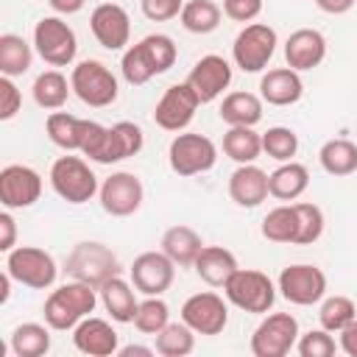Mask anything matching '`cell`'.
Here are the masks:
<instances>
[{"instance_id":"obj_1","label":"cell","mask_w":357,"mask_h":357,"mask_svg":"<svg viewBox=\"0 0 357 357\" xmlns=\"http://www.w3.org/2000/svg\"><path fill=\"white\" fill-rule=\"evenodd\" d=\"M145 145L142 128L131 120H120L114 126H100L95 120H84L81 131V153L98 165H114L128 156H137Z\"/></svg>"},{"instance_id":"obj_2","label":"cell","mask_w":357,"mask_h":357,"mask_svg":"<svg viewBox=\"0 0 357 357\" xmlns=\"http://www.w3.org/2000/svg\"><path fill=\"white\" fill-rule=\"evenodd\" d=\"M178 59V47L167 33H148L128 45L120 59V73L131 86L148 84L153 75L167 73Z\"/></svg>"},{"instance_id":"obj_3","label":"cell","mask_w":357,"mask_h":357,"mask_svg":"<svg viewBox=\"0 0 357 357\" xmlns=\"http://www.w3.org/2000/svg\"><path fill=\"white\" fill-rule=\"evenodd\" d=\"M98 301H100L98 287L78 282V279H70L67 284L50 290V296L45 298V307H42V315H45V324L50 329L67 332V329H75V324L81 318L95 312Z\"/></svg>"},{"instance_id":"obj_4","label":"cell","mask_w":357,"mask_h":357,"mask_svg":"<svg viewBox=\"0 0 357 357\" xmlns=\"http://www.w3.org/2000/svg\"><path fill=\"white\" fill-rule=\"evenodd\" d=\"M64 273L70 279L86 282L92 287H100L103 282H109L112 276L120 273V262H117V254L106 243L84 240V243H75L73 251L67 254Z\"/></svg>"},{"instance_id":"obj_5","label":"cell","mask_w":357,"mask_h":357,"mask_svg":"<svg viewBox=\"0 0 357 357\" xmlns=\"http://www.w3.org/2000/svg\"><path fill=\"white\" fill-rule=\"evenodd\" d=\"M223 296L229 304H234L243 312L265 315L276 301V284L268 273L254 268H237L229 282L223 284Z\"/></svg>"},{"instance_id":"obj_6","label":"cell","mask_w":357,"mask_h":357,"mask_svg":"<svg viewBox=\"0 0 357 357\" xmlns=\"http://www.w3.org/2000/svg\"><path fill=\"white\" fill-rule=\"evenodd\" d=\"M50 187L67 204H86L100 190L89 162L81 156H73L70 151L50 165Z\"/></svg>"},{"instance_id":"obj_7","label":"cell","mask_w":357,"mask_h":357,"mask_svg":"<svg viewBox=\"0 0 357 357\" xmlns=\"http://www.w3.org/2000/svg\"><path fill=\"white\" fill-rule=\"evenodd\" d=\"M70 84H73V95L92 106V109H106L117 100L120 95V86H117V78L114 73L98 61V59H84L73 67L70 73Z\"/></svg>"},{"instance_id":"obj_8","label":"cell","mask_w":357,"mask_h":357,"mask_svg":"<svg viewBox=\"0 0 357 357\" xmlns=\"http://www.w3.org/2000/svg\"><path fill=\"white\" fill-rule=\"evenodd\" d=\"M167 162H170V170L181 178H190V176H198V173H206L215 167L218 162V145L206 137V134H192V131H178L173 139H170V148H167Z\"/></svg>"},{"instance_id":"obj_9","label":"cell","mask_w":357,"mask_h":357,"mask_svg":"<svg viewBox=\"0 0 357 357\" xmlns=\"http://www.w3.org/2000/svg\"><path fill=\"white\" fill-rule=\"evenodd\" d=\"M33 50L50 67H70L78 53L75 31L61 17H42L33 25Z\"/></svg>"},{"instance_id":"obj_10","label":"cell","mask_w":357,"mask_h":357,"mask_svg":"<svg viewBox=\"0 0 357 357\" xmlns=\"http://www.w3.org/2000/svg\"><path fill=\"white\" fill-rule=\"evenodd\" d=\"M6 271L11 273L14 282L31 287V290H47L53 287L59 268L56 259L36 245H17L6 254Z\"/></svg>"},{"instance_id":"obj_11","label":"cell","mask_w":357,"mask_h":357,"mask_svg":"<svg viewBox=\"0 0 357 357\" xmlns=\"http://www.w3.org/2000/svg\"><path fill=\"white\" fill-rule=\"evenodd\" d=\"M276 31L268 22H248L231 45V59L243 73H262L276 53Z\"/></svg>"},{"instance_id":"obj_12","label":"cell","mask_w":357,"mask_h":357,"mask_svg":"<svg viewBox=\"0 0 357 357\" xmlns=\"http://www.w3.org/2000/svg\"><path fill=\"white\" fill-rule=\"evenodd\" d=\"M298 321L290 312H271L259 321L251 335L254 357H284L298 343Z\"/></svg>"},{"instance_id":"obj_13","label":"cell","mask_w":357,"mask_h":357,"mask_svg":"<svg viewBox=\"0 0 357 357\" xmlns=\"http://www.w3.org/2000/svg\"><path fill=\"white\" fill-rule=\"evenodd\" d=\"M276 290L282 293V298H287L296 307H312L326 296V273L318 265L296 262L282 268L276 279Z\"/></svg>"},{"instance_id":"obj_14","label":"cell","mask_w":357,"mask_h":357,"mask_svg":"<svg viewBox=\"0 0 357 357\" xmlns=\"http://www.w3.org/2000/svg\"><path fill=\"white\" fill-rule=\"evenodd\" d=\"M100 206L106 215L112 218H128L142 206L145 198V187L139 181V176L128 173V170H117L109 178H103L100 190H98Z\"/></svg>"},{"instance_id":"obj_15","label":"cell","mask_w":357,"mask_h":357,"mask_svg":"<svg viewBox=\"0 0 357 357\" xmlns=\"http://www.w3.org/2000/svg\"><path fill=\"white\" fill-rule=\"evenodd\" d=\"M176 268L178 265L165 251H142L139 257H134L128 276H131V284L137 287V293L162 296L170 290V284L176 279Z\"/></svg>"},{"instance_id":"obj_16","label":"cell","mask_w":357,"mask_h":357,"mask_svg":"<svg viewBox=\"0 0 357 357\" xmlns=\"http://www.w3.org/2000/svg\"><path fill=\"white\" fill-rule=\"evenodd\" d=\"M181 321L195 335H220L229 324V304L223 301V296L212 290L192 293L181 304Z\"/></svg>"},{"instance_id":"obj_17","label":"cell","mask_w":357,"mask_h":357,"mask_svg":"<svg viewBox=\"0 0 357 357\" xmlns=\"http://www.w3.org/2000/svg\"><path fill=\"white\" fill-rule=\"evenodd\" d=\"M198 106H201V100H198V95L192 92V86L187 81L184 84H170L153 106V123L165 131H184L192 123Z\"/></svg>"},{"instance_id":"obj_18","label":"cell","mask_w":357,"mask_h":357,"mask_svg":"<svg viewBox=\"0 0 357 357\" xmlns=\"http://www.w3.org/2000/svg\"><path fill=\"white\" fill-rule=\"evenodd\" d=\"M42 195V176L28 165H6L0 170V201L6 209H28Z\"/></svg>"},{"instance_id":"obj_19","label":"cell","mask_w":357,"mask_h":357,"mask_svg":"<svg viewBox=\"0 0 357 357\" xmlns=\"http://www.w3.org/2000/svg\"><path fill=\"white\" fill-rule=\"evenodd\" d=\"M89 28H92V36L98 39V45L106 50H126L128 39H131V20L120 3L95 6L89 14Z\"/></svg>"},{"instance_id":"obj_20","label":"cell","mask_w":357,"mask_h":357,"mask_svg":"<svg viewBox=\"0 0 357 357\" xmlns=\"http://www.w3.org/2000/svg\"><path fill=\"white\" fill-rule=\"evenodd\" d=\"M187 84L192 86V92L198 95L201 103H212L215 98L223 95V89H229L231 64L218 53H206L192 64V70L187 75Z\"/></svg>"},{"instance_id":"obj_21","label":"cell","mask_w":357,"mask_h":357,"mask_svg":"<svg viewBox=\"0 0 357 357\" xmlns=\"http://www.w3.org/2000/svg\"><path fill=\"white\" fill-rule=\"evenodd\" d=\"M73 346L89 357H112L120 349V335L114 332V326L109 321L86 315L73 329Z\"/></svg>"},{"instance_id":"obj_22","label":"cell","mask_w":357,"mask_h":357,"mask_svg":"<svg viewBox=\"0 0 357 357\" xmlns=\"http://www.w3.org/2000/svg\"><path fill=\"white\" fill-rule=\"evenodd\" d=\"M326 59V39L315 28H298L284 42V61L296 73L315 70Z\"/></svg>"},{"instance_id":"obj_23","label":"cell","mask_w":357,"mask_h":357,"mask_svg":"<svg viewBox=\"0 0 357 357\" xmlns=\"http://www.w3.org/2000/svg\"><path fill=\"white\" fill-rule=\"evenodd\" d=\"M268 195H271V190H268V173L262 167H257L254 162L251 165H237V170L229 176V198L237 206L254 209Z\"/></svg>"},{"instance_id":"obj_24","label":"cell","mask_w":357,"mask_h":357,"mask_svg":"<svg viewBox=\"0 0 357 357\" xmlns=\"http://www.w3.org/2000/svg\"><path fill=\"white\" fill-rule=\"evenodd\" d=\"M304 95V81L293 67H273L259 78V98L271 106H293Z\"/></svg>"},{"instance_id":"obj_25","label":"cell","mask_w":357,"mask_h":357,"mask_svg":"<svg viewBox=\"0 0 357 357\" xmlns=\"http://www.w3.org/2000/svg\"><path fill=\"white\" fill-rule=\"evenodd\" d=\"M98 296H100V304L112 315L114 324H134L139 301H137V287L131 282H126L117 273V276H112L109 282H103L98 287Z\"/></svg>"},{"instance_id":"obj_26","label":"cell","mask_w":357,"mask_h":357,"mask_svg":"<svg viewBox=\"0 0 357 357\" xmlns=\"http://www.w3.org/2000/svg\"><path fill=\"white\" fill-rule=\"evenodd\" d=\"M192 268H195L198 279L206 282L209 287H223V284L229 282V276H231L240 265H237V257H234L229 248H223V245H204V248L198 251Z\"/></svg>"},{"instance_id":"obj_27","label":"cell","mask_w":357,"mask_h":357,"mask_svg":"<svg viewBox=\"0 0 357 357\" xmlns=\"http://www.w3.org/2000/svg\"><path fill=\"white\" fill-rule=\"evenodd\" d=\"M310 187V170L301 162H282L273 173H268V190L279 201H296Z\"/></svg>"},{"instance_id":"obj_28","label":"cell","mask_w":357,"mask_h":357,"mask_svg":"<svg viewBox=\"0 0 357 357\" xmlns=\"http://www.w3.org/2000/svg\"><path fill=\"white\" fill-rule=\"evenodd\" d=\"M204 248V240L201 234L192 229V226H170L165 234H162V251L178 265V268H192L198 251Z\"/></svg>"},{"instance_id":"obj_29","label":"cell","mask_w":357,"mask_h":357,"mask_svg":"<svg viewBox=\"0 0 357 357\" xmlns=\"http://www.w3.org/2000/svg\"><path fill=\"white\" fill-rule=\"evenodd\" d=\"M262 98L254 92H229L220 103V120L226 126H257L262 120Z\"/></svg>"},{"instance_id":"obj_30","label":"cell","mask_w":357,"mask_h":357,"mask_svg":"<svg viewBox=\"0 0 357 357\" xmlns=\"http://www.w3.org/2000/svg\"><path fill=\"white\" fill-rule=\"evenodd\" d=\"M223 153L237 165H251L262 153V134H257L254 126H229L223 134Z\"/></svg>"},{"instance_id":"obj_31","label":"cell","mask_w":357,"mask_h":357,"mask_svg":"<svg viewBox=\"0 0 357 357\" xmlns=\"http://www.w3.org/2000/svg\"><path fill=\"white\" fill-rule=\"evenodd\" d=\"M70 92H73V84L59 70L39 73L33 78V86H31V95H33L36 106H42V109H61L67 103Z\"/></svg>"},{"instance_id":"obj_32","label":"cell","mask_w":357,"mask_h":357,"mask_svg":"<svg viewBox=\"0 0 357 357\" xmlns=\"http://www.w3.org/2000/svg\"><path fill=\"white\" fill-rule=\"evenodd\" d=\"M45 131H47V139L61 148V151H81V131H84V117H75V114H67V112H50L47 120H45Z\"/></svg>"},{"instance_id":"obj_33","label":"cell","mask_w":357,"mask_h":357,"mask_svg":"<svg viewBox=\"0 0 357 357\" xmlns=\"http://www.w3.org/2000/svg\"><path fill=\"white\" fill-rule=\"evenodd\" d=\"M11 351L14 357H42L50 351V326L47 324H20L11 332Z\"/></svg>"},{"instance_id":"obj_34","label":"cell","mask_w":357,"mask_h":357,"mask_svg":"<svg viewBox=\"0 0 357 357\" xmlns=\"http://www.w3.org/2000/svg\"><path fill=\"white\" fill-rule=\"evenodd\" d=\"M318 162L329 176H351L357 170V145L351 139H326L318 151Z\"/></svg>"},{"instance_id":"obj_35","label":"cell","mask_w":357,"mask_h":357,"mask_svg":"<svg viewBox=\"0 0 357 357\" xmlns=\"http://www.w3.org/2000/svg\"><path fill=\"white\" fill-rule=\"evenodd\" d=\"M33 64V45H28L20 33H3L0 36V73L8 78H17L28 73Z\"/></svg>"},{"instance_id":"obj_36","label":"cell","mask_w":357,"mask_h":357,"mask_svg":"<svg viewBox=\"0 0 357 357\" xmlns=\"http://www.w3.org/2000/svg\"><path fill=\"white\" fill-rule=\"evenodd\" d=\"M262 237L268 243H293L298 237V215L293 204H282L273 206L265 218H262Z\"/></svg>"},{"instance_id":"obj_37","label":"cell","mask_w":357,"mask_h":357,"mask_svg":"<svg viewBox=\"0 0 357 357\" xmlns=\"http://www.w3.org/2000/svg\"><path fill=\"white\" fill-rule=\"evenodd\" d=\"M354 318H357V304H354L349 296L335 293V296H324V298H321L318 321H321V326L329 329L332 335H335V332L340 335Z\"/></svg>"},{"instance_id":"obj_38","label":"cell","mask_w":357,"mask_h":357,"mask_svg":"<svg viewBox=\"0 0 357 357\" xmlns=\"http://www.w3.org/2000/svg\"><path fill=\"white\" fill-rule=\"evenodd\" d=\"M178 20L190 33H212L220 25V6L212 0H187Z\"/></svg>"},{"instance_id":"obj_39","label":"cell","mask_w":357,"mask_h":357,"mask_svg":"<svg viewBox=\"0 0 357 357\" xmlns=\"http://www.w3.org/2000/svg\"><path fill=\"white\" fill-rule=\"evenodd\" d=\"M156 354L162 357H187L192 354L195 349V332L184 324V321H176V324H167L159 335H156Z\"/></svg>"},{"instance_id":"obj_40","label":"cell","mask_w":357,"mask_h":357,"mask_svg":"<svg viewBox=\"0 0 357 357\" xmlns=\"http://www.w3.org/2000/svg\"><path fill=\"white\" fill-rule=\"evenodd\" d=\"M170 324V307L162 301V296H145L137 307V315H134V326L142 332V335H159L165 326Z\"/></svg>"},{"instance_id":"obj_41","label":"cell","mask_w":357,"mask_h":357,"mask_svg":"<svg viewBox=\"0 0 357 357\" xmlns=\"http://www.w3.org/2000/svg\"><path fill=\"white\" fill-rule=\"evenodd\" d=\"M298 151V134L287 126H271L262 134V153H268L276 162H290Z\"/></svg>"},{"instance_id":"obj_42","label":"cell","mask_w":357,"mask_h":357,"mask_svg":"<svg viewBox=\"0 0 357 357\" xmlns=\"http://www.w3.org/2000/svg\"><path fill=\"white\" fill-rule=\"evenodd\" d=\"M296 206V215H298V237H296V245H310L315 243L321 234H324V209L318 204H307V201H298L293 204Z\"/></svg>"},{"instance_id":"obj_43","label":"cell","mask_w":357,"mask_h":357,"mask_svg":"<svg viewBox=\"0 0 357 357\" xmlns=\"http://www.w3.org/2000/svg\"><path fill=\"white\" fill-rule=\"evenodd\" d=\"M337 349H340V343H335L332 332L324 329V326L298 335V343H296V351L301 357H332Z\"/></svg>"},{"instance_id":"obj_44","label":"cell","mask_w":357,"mask_h":357,"mask_svg":"<svg viewBox=\"0 0 357 357\" xmlns=\"http://www.w3.org/2000/svg\"><path fill=\"white\" fill-rule=\"evenodd\" d=\"M187 0H139V8L145 14V20L151 22H167L173 17L181 14Z\"/></svg>"},{"instance_id":"obj_45","label":"cell","mask_w":357,"mask_h":357,"mask_svg":"<svg viewBox=\"0 0 357 357\" xmlns=\"http://www.w3.org/2000/svg\"><path fill=\"white\" fill-rule=\"evenodd\" d=\"M22 109V92L17 89L14 78L0 75V120H11Z\"/></svg>"},{"instance_id":"obj_46","label":"cell","mask_w":357,"mask_h":357,"mask_svg":"<svg viewBox=\"0 0 357 357\" xmlns=\"http://www.w3.org/2000/svg\"><path fill=\"white\" fill-rule=\"evenodd\" d=\"M223 14L234 22H254L262 14V0H223Z\"/></svg>"},{"instance_id":"obj_47","label":"cell","mask_w":357,"mask_h":357,"mask_svg":"<svg viewBox=\"0 0 357 357\" xmlns=\"http://www.w3.org/2000/svg\"><path fill=\"white\" fill-rule=\"evenodd\" d=\"M17 245V223L11 218V212H0V251H11Z\"/></svg>"},{"instance_id":"obj_48","label":"cell","mask_w":357,"mask_h":357,"mask_svg":"<svg viewBox=\"0 0 357 357\" xmlns=\"http://www.w3.org/2000/svg\"><path fill=\"white\" fill-rule=\"evenodd\" d=\"M340 349H343L349 357H357V318L340 332Z\"/></svg>"},{"instance_id":"obj_49","label":"cell","mask_w":357,"mask_h":357,"mask_svg":"<svg viewBox=\"0 0 357 357\" xmlns=\"http://www.w3.org/2000/svg\"><path fill=\"white\" fill-rule=\"evenodd\" d=\"M354 3L357 0H315V6L326 14H346V11L354 8Z\"/></svg>"},{"instance_id":"obj_50","label":"cell","mask_w":357,"mask_h":357,"mask_svg":"<svg viewBox=\"0 0 357 357\" xmlns=\"http://www.w3.org/2000/svg\"><path fill=\"white\" fill-rule=\"evenodd\" d=\"M86 0H47V6L56 11V14H75L84 8Z\"/></svg>"},{"instance_id":"obj_51","label":"cell","mask_w":357,"mask_h":357,"mask_svg":"<svg viewBox=\"0 0 357 357\" xmlns=\"http://www.w3.org/2000/svg\"><path fill=\"white\" fill-rule=\"evenodd\" d=\"M117 354L120 357H151V354H156V349H151V346H123V349H117Z\"/></svg>"}]
</instances>
